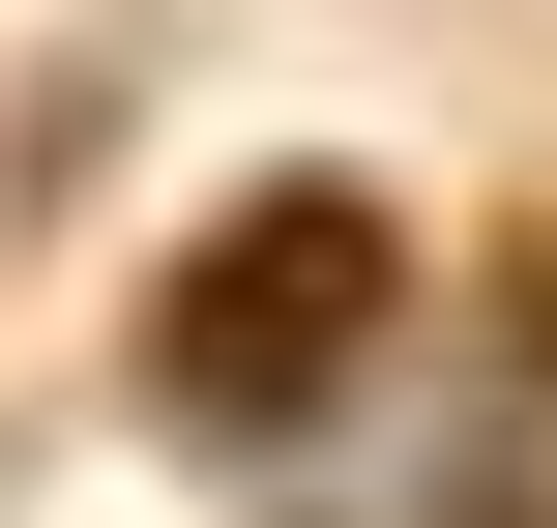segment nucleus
Returning a JSON list of instances; mask_svg holds the SVG:
<instances>
[{
    "label": "nucleus",
    "mask_w": 557,
    "mask_h": 528,
    "mask_svg": "<svg viewBox=\"0 0 557 528\" xmlns=\"http://www.w3.org/2000/svg\"><path fill=\"white\" fill-rule=\"evenodd\" d=\"M382 353H411V206H382V176H264V206H206L176 294H147V382H176L206 441H294V412L382 382Z\"/></svg>",
    "instance_id": "f257e3e1"
}]
</instances>
